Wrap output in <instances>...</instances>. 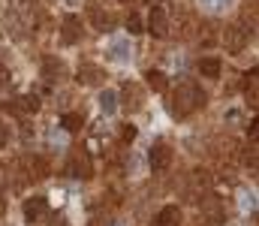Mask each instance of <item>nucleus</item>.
<instances>
[{"label": "nucleus", "instance_id": "4", "mask_svg": "<svg viewBox=\"0 0 259 226\" xmlns=\"http://www.w3.org/2000/svg\"><path fill=\"white\" fill-rule=\"evenodd\" d=\"M199 208H202V214H205L211 223H223V220H226V217H223V202H220L217 193H205V196L199 199Z\"/></svg>", "mask_w": 259, "mask_h": 226}, {"label": "nucleus", "instance_id": "18", "mask_svg": "<svg viewBox=\"0 0 259 226\" xmlns=\"http://www.w3.org/2000/svg\"><path fill=\"white\" fill-rule=\"evenodd\" d=\"M6 30H9L12 36H24V27H21L18 12H6Z\"/></svg>", "mask_w": 259, "mask_h": 226}, {"label": "nucleus", "instance_id": "8", "mask_svg": "<svg viewBox=\"0 0 259 226\" xmlns=\"http://www.w3.org/2000/svg\"><path fill=\"white\" fill-rule=\"evenodd\" d=\"M148 30H151L154 36H169V15H166L163 9H151V15H148Z\"/></svg>", "mask_w": 259, "mask_h": 226}, {"label": "nucleus", "instance_id": "22", "mask_svg": "<svg viewBox=\"0 0 259 226\" xmlns=\"http://www.w3.org/2000/svg\"><path fill=\"white\" fill-rule=\"evenodd\" d=\"M127 30H130V33H142V30H145V24H142V18H139V15H130V18H127Z\"/></svg>", "mask_w": 259, "mask_h": 226}, {"label": "nucleus", "instance_id": "30", "mask_svg": "<svg viewBox=\"0 0 259 226\" xmlns=\"http://www.w3.org/2000/svg\"><path fill=\"white\" fill-rule=\"evenodd\" d=\"M0 214H3V193H0Z\"/></svg>", "mask_w": 259, "mask_h": 226}, {"label": "nucleus", "instance_id": "2", "mask_svg": "<svg viewBox=\"0 0 259 226\" xmlns=\"http://www.w3.org/2000/svg\"><path fill=\"white\" fill-rule=\"evenodd\" d=\"M66 175L72 178H91L94 175V166H91V154L84 148H72L66 157Z\"/></svg>", "mask_w": 259, "mask_h": 226}, {"label": "nucleus", "instance_id": "20", "mask_svg": "<svg viewBox=\"0 0 259 226\" xmlns=\"http://www.w3.org/2000/svg\"><path fill=\"white\" fill-rule=\"evenodd\" d=\"M64 130H69V133H78L81 130V115H64Z\"/></svg>", "mask_w": 259, "mask_h": 226}, {"label": "nucleus", "instance_id": "10", "mask_svg": "<svg viewBox=\"0 0 259 226\" xmlns=\"http://www.w3.org/2000/svg\"><path fill=\"white\" fill-rule=\"evenodd\" d=\"M75 78L81 81V84H100L103 81V70L97 67V64H78V73H75Z\"/></svg>", "mask_w": 259, "mask_h": 226}, {"label": "nucleus", "instance_id": "11", "mask_svg": "<svg viewBox=\"0 0 259 226\" xmlns=\"http://www.w3.org/2000/svg\"><path fill=\"white\" fill-rule=\"evenodd\" d=\"M151 226H181V208H178V205H166V208H160V214L154 217V223Z\"/></svg>", "mask_w": 259, "mask_h": 226}, {"label": "nucleus", "instance_id": "23", "mask_svg": "<svg viewBox=\"0 0 259 226\" xmlns=\"http://www.w3.org/2000/svg\"><path fill=\"white\" fill-rule=\"evenodd\" d=\"M9 139H12V130L6 121H0V145H9Z\"/></svg>", "mask_w": 259, "mask_h": 226}, {"label": "nucleus", "instance_id": "21", "mask_svg": "<svg viewBox=\"0 0 259 226\" xmlns=\"http://www.w3.org/2000/svg\"><path fill=\"white\" fill-rule=\"evenodd\" d=\"M112 58H118V61H127V58H130V49H127V42H124V39H118V42L112 46Z\"/></svg>", "mask_w": 259, "mask_h": 226}, {"label": "nucleus", "instance_id": "16", "mask_svg": "<svg viewBox=\"0 0 259 226\" xmlns=\"http://www.w3.org/2000/svg\"><path fill=\"white\" fill-rule=\"evenodd\" d=\"M145 81H148V87H154L157 94H163V91L169 87V81H166V75L160 73V70H148V75H145Z\"/></svg>", "mask_w": 259, "mask_h": 226}, {"label": "nucleus", "instance_id": "31", "mask_svg": "<svg viewBox=\"0 0 259 226\" xmlns=\"http://www.w3.org/2000/svg\"><path fill=\"white\" fill-rule=\"evenodd\" d=\"M66 3H72V6H75V3H81V0H66Z\"/></svg>", "mask_w": 259, "mask_h": 226}, {"label": "nucleus", "instance_id": "26", "mask_svg": "<svg viewBox=\"0 0 259 226\" xmlns=\"http://www.w3.org/2000/svg\"><path fill=\"white\" fill-rule=\"evenodd\" d=\"M247 136H250V142H259V118L250 121V130H247Z\"/></svg>", "mask_w": 259, "mask_h": 226}, {"label": "nucleus", "instance_id": "17", "mask_svg": "<svg viewBox=\"0 0 259 226\" xmlns=\"http://www.w3.org/2000/svg\"><path fill=\"white\" fill-rule=\"evenodd\" d=\"M100 106H103L106 115H112V112L118 109V94H115V91H103V94H100Z\"/></svg>", "mask_w": 259, "mask_h": 226}, {"label": "nucleus", "instance_id": "1", "mask_svg": "<svg viewBox=\"0 0 259 226\" xmlns=\"http://www.w3.org/2000/svg\"><path fill=\"white\" fill-rule=\"evenodd\" d=\"M202 106H205V94L199 91L196 81H178L175 84L172 100H169V112L175 118H187V115H193L196 109H202Z\"/></svg>", "mask_w": 259, "mask_h": 226}, {"label": "nucleus", "instance_id": "13", "mask_svg": "<svg viewBox=\"0 0 259 226\" xmlns=\"http://www.w3.org/2000/svg\"><path fill=\"white\" fill-rule=\"evenodd\" d=\"M88 15H91V21H94V27H97V30H109V27H112V24H109V15H106L97 3H91V6H88Z\"/></svg>", "mask_w": 259, "mask_h": 226}, {"label": "nucleus", "instance_id": "27", "mask_svg": "<svg viewBox=\"0 0 259 226\" xmlns=\"http://www.w3.org/2000/svg\"><path fill=\"white\" fill-rule=\"evenodd\" d=\"M121 136H124L127 142H133V139H136V127H133V124H127V127L121 130Z\"/></svg>", "mask_w": 259, "mask_h": 226}, {"label": "nucleus", "instance_id": "6", "mask_svg": "<svg viewBox=\"0 0 259 226\" xmlns=\"http://www.w3.org/2000/svg\"><path fill=\"white\" fill-rule=\"evenodd\" d=\"M6 112H12V115H33V112H39V100L30 97V94L15 97L12 103H6Z\"/></svg>", "mask_w": 259, "mask_h": 226}, {"label": "nucleus", "instance_id": "15", "mask_svg": "<svg viewBox=\"0 0 259 226\" xmlns=\"http://www.w3.org/2000/svg\"><path fill=\"white\" fill-rule=\"evenodd\" d=\"M42 70H46V78L49 81H55V78H61V73H64V64L58 58H42Z\"/></svg>", "mask_w": 259, "mask_h": 226}, {"label": "nucleus", "instance_id": "3", "mask_svg": "<svg viewBox=\"0 0 259 226\" xmlns=\"http://www.w3.org/2000/svg\"><path fill=\"white\" fill-rule=\"evenodd\" d=\"M247 39H250V33H247V27H241V24H229V27L223 30V46H226L229 55H241V52L247 49Z\"/></svg>", "mask_w": 259, "mask_h": 226}, {"label": "nucleus", "instance_id": "14", "mask_svg": "<svg viewBox=\"0 0 259 226\" xmlns=\"http://www.w3.org/2000/svg\"><path fill=\"white\" fill-rule=\"evenodd\" d=\"M220 70H223V67H220V58H202V61H199V73L205 75V78H217Z\"/></svg>", "mask_w": 259, "mask_h": 226}, {"label": "nucleus", "instance_id": "29", "mask_svg": "<svg viewBox=\"0 0 259 226\" xmlns=\"http://www.w3.org/2000/svg\"><path fill=\"white\" fill-rule=\"evenodd\" d=\"M250 75H253V78H259V67H256V70H250Z\"/></svg>", "mask_w": 259, "mask_h": 226}, {"label": "nucleus", "instance_id": "28", "mask_svg": "<svg viewBox=\"0 0 259 226\" xmlns=\"http://www.w3.org/2000/svg\"><path fill=\"white\" fill-rule=\"evenodd\" d=\"M6 84H9V73L0 67V87H6Z\"/></svg>", "mask_w": 259, "mask_h": 226}, {"label": "nucleus", "instance_id": "5", "mask_svg": "<svg viewBox=\"0 0 259 226\" xmlns=\"http://www.w3.org/2000/svg\"><path fill=\"white\" fill-rule=\"evenodd\" d=\"M148 163H151V169L154 172H163V169H169V163H172V145H166V142H157L151 154H148Z\"/></svg>", "mask_w": 259, "mask_h": 226}, {"label": "nucleus", "instance_id": "25", "mask_svg": "<svg viewBox=\"0 0 259 226\" xmlns=\"http://www.w3.org/2000/svg\"><path fill=\"white\" fill-rule=\"evenodd\" d=\"M247 169L250 172H259V151H250L247 154Z\"/></svg>", "mask_w": 259, "mask_h": 226}, {"label": "nucleus", "instance_id": "9", "mask_svg": "<svg viewBox=\"0 0 259 226\" xmlns=\"http://www.w3.org/2000/svg\"><path fill=\"white\" fill-rule=\"evenodd\" d=\"M49 214V202L42 199V196H36V199H27L24 202V217L33 223V220H42Z\"/></svg>", "mask_w": 259, "mask_h": 226}, {"label": "nucleus", "instance_id": "24", "mask_svg": "<svg viewBox=\"0 0 259 226\" xmlns=\"http://www.w3.org/2000/svg\"><path fill=\"white\" fill-rule=\"evenodd\" d=\"M208 184H211V178L205 172H193V187H208Z\"/></svg>", "mask_w": 259, "mask_h": 226}, {"label": "nucleus", "instance_id": "7", "mask_svg": "<svg viewBox=\"0 0 259 226\" xmlns=\"http://www.w3.org/2000/svg\"><path fill=\"white\" fill-rule=\"evenodd\" d=\"M81 39V21L75 18V15H66L64 24H61V42H66V46H75Z\"/></svg>", "mask_w": 259, "mask_h": 226}, {"label": "nucleus", "instance_id": "12", "mask_svg": "<svg viewBox=\"0 0 259 226\" xmlns=\"http://www.w3.org/2000/svg\"><path fill=\"white\" fill-rule=\"evenodd\" d=\"M121 103H124V106H127L130 112H136V109H139V106H142V94H139V87H136V84H124V91H121Z\"/></svg>", "mask_w": 259, "mask_h": 226}, {"label": "nucleus", "instance_id": "19", "mask_svg": "<svg viewBox=\"0 0 259 226\" xmlns=\"http://www.w3.org/2000/svg\"><path fill=\"white\" fill-rule=\"evenodd\" d=\"M247 103L259 109V78H253V81L247 78Z\"/></svg>", "mask_w": 259, "mask_h": 226}]
</instances>
